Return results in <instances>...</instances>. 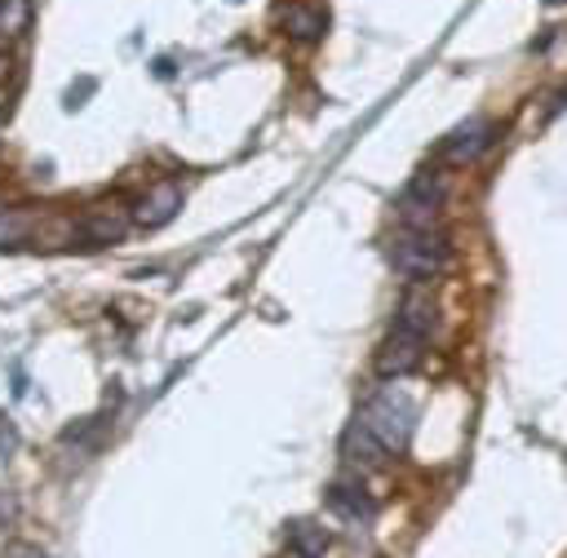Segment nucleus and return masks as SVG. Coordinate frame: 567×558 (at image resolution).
I'll list each match as a JSON object with an SVG mask.
<instances>
[{"label": "nucleus", "mask_w": 567, "mask_h": 558, "mask_svg": "<svg viewBox=\"0 0 567 558\" xmlns=\"http://www.w3.org/2000/svg\"><path fill=\"white\" fill-rule=\"evenodd\" d=\"M22 239H27V217L18 208H4L0 204V248H13Z\"/></svg>", "instance_id": "nucleus-14"}, {"label": "nucleus", "mask_w": 567, "mask_h": 558, "mask_svg": "<svg viewBox=\"0 0 567 558\" xmlns=\"http://www.w3.org/2000/svg\"><path fill=\"white\" fill-rule=\"evenodd\" d=\"M452 261V248L439 230H403L394 244H390V266L394 275H403L408 283H430L447 270Z\"/></svg>", "instance_id": "nucleus-1"}, {"label": "nucleus", "mask_w": 567, "mask_h": 558, "mask_svg": "<svg viewBox=\"0 0 567 558\" xmlns=\"http://www.w3.org/2000/svg\"><path fill=\"white\" fill-rule=\"evenodd\" d=\"M549 4H558V0H549Z\"/></svg>", "instance_id": "nucleus-17"}, {"label": "nucleus", "mask_w": 567, "mask_h": 558, "mask_svg": "<svg viewBox=\"0 0 567 558\" xmlns=\"http://www.w3.org/2000/svg\"><path fill=\"white\" fill-rule=\"evenodd\" d=\"M492 142H496V124H487V120H465V124H456V128L439 142V159H443V164H470V159H478Z\"/></svg>", "instance_id": "nucleus-6"}, {"label": "nucleus", "mask_w": 567, "mask_h": 558, "mask_svg": "<svg viewBox=\"0 0 567 558\" xmlns=\"http://www.w3.org/2000/svg\"><path fill=\"white\" fill-rule=\"evenodd\" d=\"M0 523H4V500H0Z\"/></svg>", "instance_id": "nucleus-16"}, {"label": "nucleus", "mask_w": 567, "mask_h": 558, "mask_svg": "<svg viewBox=\"0 0 567 558\" xmlns=\"http://www.w3.org/2000/svg\"><path fill=\"white\" fill-rule=\"evenodd\" d=\"M177 208H182V186H177V182H155V186L137 199V208H133V226L159 230V226H168V221L177 217Z\"/></svg>", "instance_id": "nucleus-8"}, {"label": "nucleus", "mask_w": 567, "mask_h": 558, "mask_svg": "<svg viewBox=\"0 0 567 558\" xmlns=\"http://www.w3.org/2000/svg\"><path fill=\"white\" fill-rule=\"evenodd\" d=\"M31 27V0H0V40H18Z\"/></svg>", "instance_id": "nucleus-13"}, {"label": "nucleus", "mask_w": 567, "mask_h": 558, "mask_svg": "<svg viewBox=\"0 0 567 558\" xmlns=\"http://www.w3.org/2000/svg\"><path fill=\"white\" fill-rule=\"evenodd\" d=\"M323 505H328L332 514H341L346 523H368V518L377 514V500L368 496V487H363L359 478H332V483L323 487Z\"/></svg>", "instance_id": "nucleus-7"}, {"label": "nucleus", "mask_w": 567, "mask_h": 558, "mask_svg": "<svg viewBox=\"0 0 567 558\" xmlns=\"http://www.w3.org/2000/svg\"><path fill=\"white\" fill-rule=\"evenodd\" d=\"M128 226H133V208L124 204V199H97V204H89L84 213H80V221H75V230L89 239V244H120L124 235H128Z\"/></svg>", "instance_id": "nucleus-4"}, {"label": "nucleus", "mask_w": 567, "mask_h": 558, "mask_svg": "<svg viewBox=\"0 0 567 558\" xmlns=\"http://www.w3.org/2000/svg\"><path fill=\"white\" fill-rule=\"evenodd\" d=\"M341 456H346L350 465H359V469H381L390 452L381 447V438H377L363 421H350L346 434H341Z\"/></svg>", "instance_id": "nucleus-9"}, {"label": "nucleus", "mask_w": 567, "mask_h": 558, "mask_svg": "<svg viewBox=\"0 0 567 558\" xmlns=\"http://www.w3.org/2000/svg\"><path fill=\"white\" fill-rule=\"evenodd\" d=\"M279 22H284V31H288L292 40H319L323 27H328V18H323L319 9H310V4H288V9L279 13Z\"/></svg>", "instance_id": "nucleus-11"}, {"label": "nucleus", "mask_w": 567, "mask_h": 558, "mask_svg": "<svg viewBox=\"0 0 567 558\" xmlns=\"http://www.w3.org/2000/svg\"><path fill=\"white\" fill-rule=\"evenodd\" d=\"M443 195H447V182H443V173H416L403 190H399V221L408 226V230H430L434 226V217H439V208H443Z\"/></svg>", "instance_id": "nucleus-3"}, {"label": "nucleus", "mask_w": 567, "mask_h": 558, "mask_svg": "<svg viewBox=\"0 0 567 558\" xmlns=\"http://www.w3.org/2000/svg\"><path fill=\"white\" fill-rule=\"evenodd\" d=\"M434 319H439V310H434V301H430L425 292H408V297L399 301V310H394V328H403V332H412V337H430Z\"/></svg>", "instance_id": "nucleus-10"}, {"label": "nucleus", "mask_w": 567, "mask_h": 558, "mask_svg": "<svg viewBox=\"0 0 567 558\" xmlns=\"http://www.w3.org/2000/svg\"><path fill=\"white\" fill-rule=\"evenodd\" d=\"M354 421H363V425L381 438L385 452H403L408 438H412V430H416V403H412L403 390L385 385V390H377V394L363 403V412H359Z\"/></svg>", "instance_id": "nucleus-2"}, {"label": "nucleus", "mask_w": 567, "mask_h": 558, "mask_svg": "<svg viewBox=\"0 0 567 558\" xmlns=\"http://www.w3.org/2000/svg\"><path fill=\"white\" fill-rule=\"evenodd\" d=\"M421 359H425V337H412V332H403V328H390V337H385V341L377 345V354H372V368H377V376L399 381V376L416 372Z\"/></svg>", "instance_id": "nucleus-5"}, {"label": "nucleus", "mask_w": 567, "mask_h": 558, "mask_svg": "<svg viewBox=\"0 0 567 558\" xmlns=\"http://www.w3.org/2000/svg\"><path fill=\"white\" fill-rule=\"evenodd\" d=\"M288 545H292V558H323L328 531H323L319 523H310V518H297V523L288 527Z\"/></svg>", "instance_id": "nucleus-12"}, {"label": "nucleus", "mask_w": 567, "mask_h": 558, "mask_svg": "<svg viewBox=\"0 0 567 558\" xmlns=\"http://www.w3.org/2000/svg\"><path fill=\"white\" fill-rule=\"evenodd\" d=\"M4 80H9V58L0 53V84H4Z\"/></svg>", "instance_id": "nucleus-15"}]
</instances>
